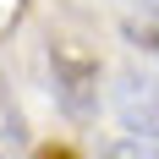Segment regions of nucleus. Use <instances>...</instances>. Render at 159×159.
Returning <instances> with one entry per match:
<instances>
[{
  "label": "nucleus",
  "mask_w": 159,
  "mask_h": 159,
  "mask_svg": "<svg viewBox=\"0 0 159 159\" xmlns=\"http://www.w3.org/2000/svg\"><path fill=\"white\" fill-rule=\"evenodd\" d=\"M49 88L71 121H88L99 110V61L82 44H55L49 49Z\"/></svg>",
  "instance_id": "f257e3e1"
},
{
  "label": "nucleus",
  "mask_w": 159,
  "mask_h": 159,
  "mask_svg": "<svg viewBox=\"0 0 159 159\" xmlns=\"http://www.w3.org/2000/svg\"><path fill=\"white\" fill-rule=\"evenodd\" d=\"M115 104H121L126 132L159 159V77H148V71H126V77H121Z\"/></svg>",
  "instance_id": "f03ea898"
},
{
  "label": "nucleus",
  "mask_w": 159,
  "mask_h": 159,
  "mask_svg": "<svg viewBox=\"0 0 159 159\" xmlns=\"http://www.w3.org/2000/svg\"><path fill=\"white\" fill-rule=\"evenodd\" d=\"M121 33H126L137 49L159 55V11H137V16H121Z\"/></svg>",
  "instance_id": "7ed1b4c3"
},
{
  "label": "nucleus",
  "mask_w": 159,
  "mask_h": 159,
  "mask_svg": "<svg viewBox=\"0 0 159 159\" xmlns=\"http://www.w3.org/2000/svg\"><path fill=\"white\" fill-rule=\"evenodd\" d=\"M28 143V126H22V110L11 104V93L0 88V148L6 154H16V148Z\"/></svg>",
  "instance_id": "20e7f679"
},
{
  "label": "nucleus",
  "mask_w": 159,
  "mask_h": 159,
  "mask_svg": "<svg viewBox=\"0 0 159 159\" xmlns=\"http://www.w3.org/2000/svg\"><path fill=\"white\" fill-rule=\"evenodd\" d=\"M104 159H154V154H148L137 137H121V143H110V148H104Z\"/></svg>",
  "instance_id": "39448f33"
},
{
  "label": "nucleus",
  "mask_w": 159,
  "mask_h": 159,
  "mask_svg": "<svg viewBox=\"0 0 159 159\" xmlns=\"http://www.w3.org/2000/svg\"><path fill=\"white\" fill-rule=\"evenodd\" d=\"M33 159H77V154H71V148H39Z\"/></svg>",
  "instance_id": "423d86ee"
},
{
  "label": "nucleus",
  "mask_w": 159,
  "mask_h": 159,
  "mask_svg": "<svg viewBox=\"0 0 159 159\" xmlns=\"http://www.w3.org/2000/svg\"><path fill=\"white\" fill-rule=\"evenodd\" d=\"M126 6H143V11H159V0H126Z\"/></svg>",
  "instance_id": "0eeeda50"
}]
</instances>
